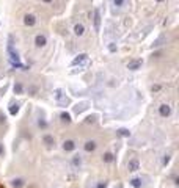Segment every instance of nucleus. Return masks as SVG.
<instances>
[{
  "label": "nucleus",
  "mask_w": 179,
  "mask_h": 188,
  "mask_svg": "<svg viewBox=\"0 0 179 188\" xmlns=\"http://www.w3.org/2000/svg\"><path fill=\"white\" fill-rule=\"evenodd\" d=\"M93 22H94V30L99 32L101 30V11H99V8H96L93 13Z\"/></svg>",
  "instance_id": "f257e3e1"
},
{
  "label": "nucleus",
  "mask_w": 179,
  "mask_h": 188,
  "mask_svg": "<svg viewBox=\"0 0 179 188\" xmlns=\"http://www.w3.org/2000/svg\"><path fill=\"white\" fill-rule=\"evenodd\" d=\"M141 64H143V60H141V58L132 60V61L127 64V69H131V70H137V69H140V68H141Z\"/></svg>",
  "instance_id": "f03ea898"
},
{
  "label": "nucleus",
  "mask_w": 179,
  "mask_h": 188,
  "mask_svg": "<svg viewBox=\"0 0 179 188\" xmlns=\"http://www.w3.org/2000/svg\"><path fill=\"white\" fill-rule=\"evenodd\" d=\"M159 113H160V116H162V117L170 116V115H171V108H170V105H167V103L160 105V107H159Z\"/></svg>",
  "instance_id": "7ed1b4c3"
},
{
  "label": "nucleus",
  "mask_w": 179,
  "mask_h": 188,
  "mask_svg": "<svg viewBox=\"0 0 179 188\" xmlns=\"http://www.w3.org/2000/svg\"><path fill=\"white\" fill-rule=\"evenodd\" d=\"M46 44H47V38H46L44 35H38L35 38V46L36 47H44Z\"/></svg>",
  "instance_id": "20e7f679"
},
{
  "label": "nucleus",
  "mask_w": 179,
  "mask_h": 188,
  "mask_svg": "<svg viewBox=\"0 0 179 188\" xmlns=\"http://www.w3.org/2000/svg\"><path fill=\"white\" fill-rule=\"evenodd\" d=\"M138 168H140V163H138V160H131V162L127 163V169L131 171V173H135V171H138Z\"/></svg>",
  "instance_id": "39448f33"
},
{
  "label": "nucleus",
  "mask_w": 179,
  "mask_h": 188,
  "mask_svg": "<svg viewBox=\"0 0 179 188\" xmlns=\"http://www.w3.org/2000/svg\"><path fill=\"white\" fill-rule=\"evenodd\" d=\"M24 23H25L27 27H33V25L36 23V17H35L33 14H27V16L24 17Z\"/></svg>",
  "instance_id": "423d86ee"
},
{
  "label": "nucleus",
  "mask_w": 179,
  "mask_h": 188,
  "mask_svg": "<svg viewBox=\"0 0 179 188\" xmlns=\"http://www.w3.org/2000/svg\"><path fill=\"white\" fill-rule=\"evenodd\" d=\"M87 56H88L87 53H80L79 56H75V58L72 60V63H71V64H72V66H77V64H80V63H83L85 60H87Z\"/></svg>",
  "instance_id": "0eeeda50"
},
{
  "label": "nucleus",
  "mask_w": 179,
  "mask_h": 188,
  "mask_svg": "<svg viewBox=\"0 0 179 188\" xmlns=\"http://www.w3.org/2000/svg\"><path fill=\"white\" fill-rule=\"evenodd\" d=\"M87 108H88V102H80V103H77V105L74 107V111L79 115V113H82L83 110H87Z\"/></svg>",
  "instance_id": "6e6552de"
},
{
  "label": "nucleus",
  "mask_w": 179,
  "mask_h": 188,
  "mask_svg": "<svg viewBox=\"0 0 179 188\" xmlns=\"http://www.w3.org/2000/svg\"><path fill=\"white\" fill-rule=\"evenodd\" d=\"M63 149H65V150H74L75 149V143L72 140L65 141V143H63Z\"/></svg>",
  "instance_id": "1a4fd4ad"
},
{
  "label": "nucleus",
  "mask_w": 179,
  "mask_h": 188,
  "mask_svg": "<svg viewBox=\"0 0 179 188\" xmlns=\"http://www.w3.org/2000/svg\"><path fill=\"white\" fill-rule=\"evenodd\" d=\"M74 33L77 36H82L85 33V27H83V23H75V27H74Z\"/></svg>",
  "instance_id": "9d476101"
},
{
  "label": "nucleus",
  "mask_w": 179,
  "mask_h": 188,
  "mask_svg": "<svg viewBox=\"0 0 179 188\" xmlns=\"http://www.w3.org/2000/svg\"><path fill=\"white\" fill-rule=\"evenodd\" d=\"M96 149V141H87L85 143V150L87 152H93Z\"/></svg>",
  "instance_id": "9b49d317"
},
{
  "label": "nucleus",
  "mask_w": 179,
  "mask_h": 188,
  "mask_svg": "<svg viewBox=\"0 0 179 188\" xmlns=\"http://www.w3.org/2000/svg\"><path fill=\"white\" fill-rule=\"evenodd\" d=\"M17 113H19V103H11L9 105V115L16 116Z\"/></svg>",
  "instance_id": "f8f14e48"
},
{
  "label": "nucleus",
  "mask_w": 179,
  "mask_h": 188,
  "mask_svg": "<svg viewBox=\"0 0 179 188\" xmlns=\"http://www.w3.org/2000/svg\"><path fill=\"white\" fill-rule=\"evenodd\" d=\"M129 183H131V185L134 187V188H141V179H138V177H135V179H132Z\"/></svg>",
  "instance_id": "ddd939ff"
},
{
  "label": "nucleus",
  "mask_w": 179,
  "mask_h": 188,
  "mask_svg": "<svg viewBox=\"0 0 179 188\" xmlns=\"http://www.w3.org/2000/svg\"><path fill=\"white\" fill-rule=\"evenodd\" d=\"M164 41H165V35H160V36H159V38L154 41L152 47H159V46H162V44H164Z\"/></svg>",
  "instance_id": "4468645a"
},
{
  "label": "nucleus",
  "mask_w": 179,
  "mask_h": 188,
  "mask_svg": "<svg viewBox=\"0 0 179 188\" xmlns=\"http://www.w3.org/2000/svg\"><path fill=\"white\" fill-rule=\"evenodd\" d=\"M42 140H44V143L47 144V146H52V144H55V140H54V136H50V135H46Z\"/></svg>",
  "instance_id": "2eb2a0df"
},
{
  "label": "nucleus",
  "mask_w": 179,
  "mask_h": 188,
  "mask_svg": "<svg viewBox=\"0 0 179 188\" xmlns=\"http://www.w3.org/2000/svg\"><path fill=\"white\" fill-rule=\"evenodd\" d=\"M102 160H104L105 163H112V162L115 160V157H113V154H110V152H108V154H105V155L102 157Z\"/></svg>",
  "instance_id": "dca6fc26"
},
{
  "label": "nucleus",
  "mask_w": 179,
  "mask_h": 188,
  "mask_svg": "<svg viewBox=\"0 0 179 188\" xmlns=\"http://www.w3.org/2000/svg\"><path fill=\"white\" fill-rule=\"evenodd\" d=\"M54 97H55V100L58 102V100H61L63 97H65V94H63V91H61V89H55V93H54Z\"/></svg>",
  "instance_id": "f3484780"
},
{
  "label": "nucleus",
  "mask_w": 179,
  "mask_h": 188,
  "mask_svg": "<svg viewBox=\"0 0 179 188\" xmlns=\"http://www.w3.org/2000/svg\"><path fill=\"white\" fill-rule=\"evenodd\" d=\"M60 117H61L63 122H71V115H69V113H66V111H63L61 115H60Z\"/></svg>",
  "instance_id": "a211bd4d"
},
{
  "label": "nucleus",
  "mask_w": 179,
  "mask_h": 188,
  "mask_svg": "<svg viewBox=\"0 0 179 188\" xmlns=\"http://www.w3.org/2000/svg\"><path fill=\"white\" fill-rule=\"evenodd\" d=\"M11 183H13V187H14V188H21V187H24V180H22V179H14Z\"/></svg>",
  "instance_id": "6ab92c4d"
},
{
  "label": "nucleus",
  "mask_w": 179,
  "mask_h": 188,
  "mask_svg": "<svg viewBox=\"0 0 179 188\" xmlns=\"http://www.w3.org/2000/svg\"><path fill=\"white\" fill-rule=\"evenodd\" d=\"M69 103H71V100H69L66 96L63 97L61 100H58V105H60V107H66V105H69Z\"/></svg>",
  "instance_id": "aec40b11"
},
{
  "label": "nucleus",
  "mask_w": 179,
  "mask_h": 188,
  "mask_svg": "<svg viewBox=\"0 0 179 188\" xmlns=\"http://www.w3.org/2000/svg\"><path fill=\"white\" fill-rule=\"evenodd\" d=\"M22 91H24V86H22L21 83L17 82V83L14 85V93H16V94H22Z\"/></svg>",
  "instance_id": "412c9836"
},
{
  "label": "nucleus",
  "mask_w": 179,
  "mask_h": 188,
  "mask_svg": "<svg viewBox=\"0 0 179 188\" xmlns=\"http://www.w3.org/2000/svg\"><path fill=\"white\" fill-rule=\"evenodd\" d=\"M118 135L119 136H131V132L127 129H119L118 130Z\"/></svg>",
  "instance_id": "4be33fe9"
},
{
  "label": "nucleus",
  "mask_w": 179,
  "mask_h": 188,
  "mask_svg": "<svg viewBox=\"0 0 179 188\" xmlns=\"http://www.w3.org/2000/svg\"><path fill=\"white\" fill-rule=\"evenodd\" d=\"M80 163H82L80 155H74V157H72V164H74V166H79Z\"/></svg>",
  "instance_id": "5701e85b"
},
{
  "label": "nucleus",
  "mask_w": 179,
  "mask_h": 188,
  "mask_svg": "<svg viewBox=\"0 0 179 188\" xmlns=\"http://www.w3.org/2000/svg\"><path fill=\"white\" fill-rule=\"evenodd\" d=\"M124 3H126V0H113V5L115 6H119V8L124 6Z\"/></svg>",
  "instance_id": "b1692460"
},
{
  "label": "nucleus",
  "mask_w": 179,
  "mask_h": 188,
  "mask_svg": "<svg viewBox=\"0 0 179 188\" xmlns=\"http://www.w3.org/2000/svg\"><path fill=\"white\" fill-rule=\"evenodd\" d=\"M38 126L41 127V129H46V127H47V124H46L44 119H39V121H38Z\"/></svg>",
  "instance_id": "393cba45"
},
{
  "label": "nucleus",
  "mask_w": 179,
  "mask_h": 188,
  "mask_svg": "<svg viewBox=\"0 0 179 188\" xmlns=\"http://www.w3.org/2000/svg\"><path fill=\"white\" fill-rule=\"evenodd\" d=\"M108 50H110V52H116V46H115L113 42H112V44H108Z\"/></svg>",
  "instance_id": "a878e982"
},
{
  "label": "nucleus",
  "mask_w": 179,
  "mask_h": 188,
  "mask_svg": "<svg viewBox=\"0 0 179 188\" xmlns=\"http://www.w3.org/2000/svg\"><path fill=\"white\" fill-rule=\"evenodd\" d=\"M94 119H96L94 115H93V116H88L87 119H85V122H94Z\"/></svg>",
  "instance_id": "bb28decb"
},
{
  "label": "nucleus",
  "mask_w": 179,
  "mask_h": 188,
  "mask_svg": "<svg viewBox=\"0 0 179 188\" xmlns=\"http://www.w3.org/2000/svg\"><path fill=\"white\" fill-rule=\"evenodd\" d=\"M96 188H107V182H99Z\"/></svg>",
  "instance_id": "cd10ccee"
},
{
  "label": "nucleus",
  "mask_w": 179,
  "mask_h": 188,
  "mask_svg": "<svg viewBox=\"0 0 179 188\" xmlns=\"http://www.w3.org/2000/svg\"><path fill=\"white\" fill-rule=\"evenodd\" d=\"M168 162H170V155H165L164 157V164H168Z\"/></svg>",
  "instance_id": "c85d7f7f"
},
{
  "label": "nucleus",
  "mask_w": 179,
  "mask_h": 188,
  "mask_svg": "<svg viewBox=\"0 0 179 188\" xmlns=\"http://www.w3.org/2000/svg\"><path fill=\"white\" fill-rule=\"evenodd\" d=\"M5 122V116H3V113H0V124Z\"/></svg>",
  "instance_id": "c756f323"
},
{
  "label": "nucleus",
  "mask_w": 179,
  "mask_h": 188,
  "mask_svg": "<svg viewBox=\"0 0 179 188\" xmlns=\"http://www.w3.org/2000/svg\"><path fill=\"white\" fill-rule=\"evenodd\" d=\"M159 89H160V86H159V85H155V86H152V91H159Z\"/></svg>",
  "instance_id": "7c9ffc66"
},
{
  "label": "nucleus",
  "mask_w": 179,
  "mask_h": 188,
  "mask_svg": "<svg viewBox=\"0 0 179 188\" xmlns=\"http://www.w3.org/2000/svg\"><path fill=\"white\" fill-rule=\"evenodd\" d=\"M3 152H5V150H3V146L0 144V155H3Z\"/></svg>",
  "instance_id": "2f4dec72"
},
{
  "label": "nucleus",
  "mask_w": 179,
  "mask_h": 188,
  "mask_svg": "<svg viewBox=\"0 0 179 188\" xmlns=\"http://www.w3.org/2000/svg\"><path fill=\"white\" fill-rule=\"evenodd\" d=\"M42 2H46V3H50V2H52V0H42Z\"/></svg>",
  "instance_id": "473e14b6"
},
{
  "label": "nucleus",
  "mask_w": 179,
  "mask_h": 188,
  "mask_svg": "<svg viewBox=\"0 0 179 188\" xmlns=\"http://www.w3.org/2000/svg\"><path fill=\"white\" fill-rule=\"evenodd\" d=\"M155 2H164V0H155Z\"/></svg>",
  "instance_id": "72a5a7b5"
}]
</instances>
